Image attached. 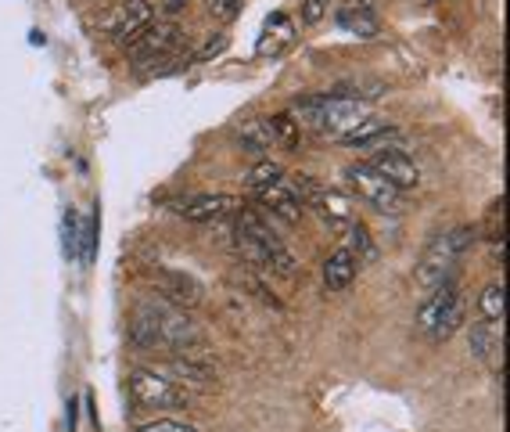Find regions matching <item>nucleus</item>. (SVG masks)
<instances>
[{
  "label": "nucleus",
  "mask_w": 510,
  "mask_h": 432,
  "mask_svg": "<svg viewBox=\"0 0 510 432\" xmlns=\"http://www.w3.org/2000/svg\"><path fill=\"white\" fill-rule=\"evenodd\" d=\"M309 206L320 209V216H323L331 227H349V224L356 220V202H352L349 195L334 191V188H320Z\"/></svg>",
  "instance_id": "obj_11"
},
{
  "label": "nucleus",
  "mask_w": 510,
  "mask_h": 432,
  "mask_svg": "<svg viewBox=\"0 0 510 432\" xmlns=\"http://www.w3.org/2000/svg\"><path fill=\"white\" fill-rule=\"evenodd\" d=\"M284 180V170L277 166V162H269V159H262V162H255L252 173H249V188L252 191H262V188H273V184H280Z\"/></svg>",
  "instance_id": "obj_22"
},
{
  "label": "nucleus",
  "mask_w": 510,
  "mask_h": 432,
  "mask_svg": "<svg viewBox=\"0 0 510 432\" xmlns=\"http://www.w3.org/2000/svg\"><path fill=\"white\" fill-rule=\"evenodd\" d=\"M471 245H475V227H450V231H439V234L424 245V253H421V260H417V267H414V281H417L424 292L439 289L442 281L453 278V271L460 267V260H464V253H468Z\"/></svg>",
  "instance_id": "obj_2"
},
{
  "label": "nucleus",
  "mask_w": 510,
  "mask_h": 432,
  "mask_svg": "<svg viewBox=\"0 0 510 432\" xmlns=\"http://www.w3.org/2000/svg\"><path fill=\"white\" fill-rule=\"evenodd\" d=\"M504 343V325H493V321H475L471 332H468V346L478 361H486L496 346Z\"/></svg>",
  "instance_id": "obj_14"
},
{
  "label": "nucleus",
  "mask_w": 510,
  "mask_h": 432,
  "mask_svg": "<svg viewBox=\"0 0 510 432\" xmlns=\"http://www.w3.org/2000/svg\"><path fill=\"white\" fill-rule=\"evenodd\" d=\"M187 4H191V0H162V11H166V14L173 18V14H180V11L187 7Z\"/></svg>",
  "instance_id": "obj_28"
},
{
  "label": "nucleus",
  "mask_w": 510,
  "mask_h": 432,
  "mask_svg": "<svg viewBox=\"0 0 510 432\" xmlns=\"http://www.w3.org/2000/svg\"><path fill=\"white\" fill-rule=\"evenodd\" d=\"M345 231H349V242H345V249H349L356 260H367V263H374V260H378V245H374L370 231H367L360 220H352Z\"/></svg>",
  "instance_id": "obj_20"
},
{
  "label": "nucleus",
  "mask_w": 510,
  "mask_h": 432,
  "mask_svg": "<svg viewBox=\"0 0 510 432\" xmlns=\"http://www.w3.org/2000/svg\"><path fill=\"white\" fill-rule=\"evenodd\" d=\"M65 227H68V231H65V245H68V253L76 256V213L65 216Z\"/></svg>",
  "instance_id": "obj_27"
},
{
  "label": "nucleus",
  "mask_w": 510,
  "mask_h": 432,
  "mask_svg": "<svg viewBox=\"0 0 510 432\" xmlns=\"http://www.w3.org/2000/svg\"><path fill=\"white\" fill-rule=\"evenodd\" d=\"M238 202L231 195H198L191 202L180 206V213L191 220V224H213V220H223Z\"/></svg>",
  "instance_id": "obj_12"
},
{
  "label": "nucleus",
  "mask_w": 510,
  "mask_h": 432,
  "mask_svg": "<svg viewBox=\"0 0 510 432\" xmlns=\"http://www.w3.org/2000/svg\"><path fill=\"white\" fill-rule=\"evenodd\" d=\"M177 51H187V32L177 25V22H151L133 43H130V61L137 69L166 58V54H177Z\"/></svg>",
  "instance_id": "obj_4"
},
{
  "label": "nucleus",
  "mask_w": 510,
  "mask_h": 432,
  "mask_svg": "<svg viewBox=\"0 0 510 432\" xmlns=\"http://www.w3.org/2000/svg\"><path fill=\"white\" fill-rule=\"evenodd\" d=\"M345 7H360V11H374V0H349Z\"/></svg>",
  "instance_id": "obj_29"
},
{
  "label": "nucleus",
  "mask_w": 510,
  "mask_h": 432,
  "mask_svg": "<svg viewBox=\"0 0 510 432\" xmlns=\"http://www.w3.org/2000/svg\"><path fill=\"white\" fill-rule=\"evenodd\" d=\"M356 271H360V260L349 253V249H334L327 260H323V285L331 292H342L356 281Z\"/></svg>",
  "instance_id": "obj_13"
},
{
  "label": "nucleus",
  "mask_w": 510,
  "mask_h": 432,
  "mask_svg": "<svg viewBox=\"0 0 510 432\" xmlns=\"http://www.w3.org/2000/svg\"><path fill=\"white\" fill-rule=\"evenodd\" d=\"M238 144H241L245 152H252V155H266V152L273 148V137H269V130H266V119H245V123L238 126Z\"/></svg>",
  "instance_id": "obj_15"
},
{
  "label": "nucleus",
  "mask_w": 510,
  "mask_h": 432,
  "mask_svg": "<svg viewBox=\"0 0 510 432\" xmlns=\"http://www.w3.org/2000/svg\"><path fill=\"white\" fill-rule=\"evenodd\" d=\"M126 386H130L133 404L148 408V411H187V408H195L191 393L184 386H177L173 379H166L159 372H148V368H137Z\"/></svg>",
  "instance_id": "obj_3"
},
{
  "label": "nucleus",
  "mask_w": 510,
  "mask_h": 432,
  "mask_svg": "<svg viewBox=\"0 0 510 432\" xmlns=\"http://www.w3.org/2000/svg\"><path fill=\"white\" fill-rule=\"evenodd\" d=\"M241 7H245V0H209V11H213L220 22H234V18L241 14Z\"/></svg>",
  "instance_id": "obj_23"
},
{
  "label": "nucleus",
  "mask_w": 510,
  "mask_h": 432,
  "mask_svg": "<svg viewBox=\"0 0 510 432\" xmlns=\"http://www.w3.org/2000/svg\"><path fill=\"white\" fill-rule=\"evenodd\" d=\"M266 130H269L273 144H280V148H298L302 126L291 119V112H277V115H269V119H266Z\"/></svg>",
  "instance_id": "obj_17"
},
{
  "label": "nucleus",
  "mask_w": 510,
  "mask_h": 432,
  "mask_svg": "<svg viewBox=\"0 0 510 432\" xmlns=\"http://www.w3.org/2000/svg\"><path fill=\"white\" fill-rule=\"evenodd\" d=\"M259 195V202H262V209L269 213V216H277V220H284V224H298L302 216H305V206H302V198L291 191V184H273V188H262V191H255Z\"/></svg>",
  "instance_id": "obj_9"
},
{
  "label": "nucleus",
  "mask_w": 510,
  "mask_h": 432,
  "mask_svg": "<svg viewBox=\"0 0 510 432\" xmlns=\"http://www.w3.org/2000/svg\"><path fill=\"white\" fill-rule=\"evenodd\" d=\"M223 47H227V36H216V40H213V43H205V47H202V51H198L191 61H213V58H216Z\"/></svg>",
  "instance_id": "obj_26"
},
{
  "label": "nucleus",
  "mask_w": 510,
  "mask_h": 432,
  "mask_svg": "<svg viewBox=\"0 0 510 432\" xmlns=\"http://www.w3.org/2000/svg\"><path fill=\"white\" fill-rule=\"evenodd\" d=\"M169 379L177 386H184V390H213L220 382V368L213 361H205V357L184 354V357L169 361Z\"/></svg>",
  "instance_id": "obj_8"
},
{
  "label": "nucleus",
  "mask_w": 510,
  "mask_h": 432,
  "mask_svg": "<svg viewBox=\"0 0 510 432\" xmlns=\"http://www.w3.org/2000/svg\"><path fill=\"white\" fill-rule=\"evenodd\" d=\"M478 307H482V321L504 325V310H507V289H504V281H489V285L482 289Z\"/></svg>",
  "instance_id": "obj_18"
},
{
  "label": "nucleus",
  "mask_w": 510,
  "mask_h": 432,
  "mask_svg": "<svg viewBox=\"0 0 510 432\" xmlns=\"http://www.w3.org/2000/svg\"><path fill=\"white\" fill-rule=\"evenodd\" d=\"M287 40H291V18H287V14H273V18L266 22V32H262V40H259L255 51H259V54H266V51L273 54V51H277L280 43H287Z\"/></svg>",
  "instance_id": "obj_21"
},
{
  "label": "nucleus",
  "mask_w": 510,
  "mask_h": 432,
  "mask_svg": "<svg viewBox=\"0 0 510 432\" xmlns=\"http://www.w3.org/2000/svg\"><path fill=\"white\" fill-rule=\"evenodd\" d=\"M327 4H331V0H302V22H309V25L320 22V18L327 14Z\"/></svg>",
  "instance_id": "obj_25"
},
{
  "label": "nucleus",
  "mask_w": 510,
  "mask_h": 432,
  "mask_svg": "<svg viewBox=\"0 0 510 432\" xmlns=\"http://www.w3.org/2000/svg\"><path fill=\"white\" fill-rule=\"evenodd\" d=\"M367 166H370V170H378V173H381L392 188H399V191L417 188V180H421L417 162H414L406 152H399V148H381V152H374Z\"/></svg>",
  "instance_id": "obj_7"
},
{
  "label": "nucleus",
  "mask_w": 510,
  "mask_h": 432,
  "mask_svg": "<svg viewBox=\"0 0 510 432\" xmlns=\"http://www.w3.org/2000/svg\"><path fill=\"white\" fill-rule=\"evenodd\" d=\"M155 289L166 296V303H173V307H180V310H187V307H195V303L202 299L198 281H195L191 274H184V271H159Z\"/></svg>",
  "instance_id": "obj_10"
},
{
  "label": "nucleus",
  "mask_w": 510,
  "mask_h": 432,
  "mask_svg": "<svg viewBox=\"0 0 510 432\" xmlns=\"http://www.w3.org/2000/svg\"><path fill=\"white\" fill-rule=\"evenodd\" d=\"M338 25L352 36H378V14L374 11H360V7H342L338 14Z\"/></svg>",
  "instance_id": "obj_16"
},
{
  "label": "nucleus",
  "mask_w": 510,
  "mask_h": 432,
  "mask_svg": "<svg viewBox=\"0 0 510 432\" xmlns=\"http://www.w3.org/2000/svg\"><path fill=\"white\" fill-rule=\"evenodd\" d=\"M345 180H349V188H352V195H356L360 202H367V206H374V209H381V213H399V209H403V191L392 188V184H388L378 170H370L367 162L349 166V170H345Z\"/></svg>",
  "instance_id": "obj_5"
},
{
  "label": "nucleus",
  "mask_w": 510,
  "mask_h": 432,
  "mask_svg": "<svg viewBox=\"0 0 510 432\" xmlns=\"http://www.w3.org/2000/svg\"><path fill=\"white\" fill-rule=\"evenodd\" d=\"M137 432H198L195 426H184V422H173V418H159V422H148Z\"/></svg>",
  "instance_id": "obj_24"
},
{
  "label": "nucleus",
  "mask_w": 510,
  "mask_h": 432,
  "mask_svg": "<svg viewBox=\"0 0 510 432\" xmlns=\"http://www.w3.org/2000/svg\"><path fill=\"white\" fill-rule=\"evenodd\" d=\"M130 343L137 350H191L202 346V328L187 310L166 299H148L130 317Z\"/></svg>",
  "instance_id": "obj_1"
},
{
  "label": "nucleus",
  "mask_w": 510,
  "mask_h": 432,
  "mask_svg": "<svg viewBox=\"0 0 510 432\" xmlns=\"http://www.w3.org/2000/svg\"><path fill=\"white\" fill-rule=\"evenodd\" d=\"M155 22V4L151 0H119L105 18H101V25L108 29V36L115 40V43H133L148 25Z\"/></svg>",
  "instance_id": "obj_6"
},
{
  "label": "nucleus",
  "mask_w": 510,
  "mask_h": 432,
  "mask_svg": "<svg viewBox=\"0 0 510 432\" xmlns=\"http://www.w3.org/2000/svg\"><path fill=\"white\" fill-rule=\"evenodd\" d=\"M464 314H468V303H464V296H457V299L450 303V310L435 321V328L428 332V339H432V343H446V339L464 325Z\"/></svg>",
  "instance_id": "obj_19"
}]
</instances>
